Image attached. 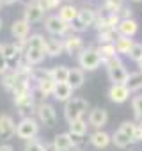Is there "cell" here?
I'll use <instances>...</instances> for the list:
<instances>
[{"label":"cell","instance_id":"obj_1","mask_svg":"<svg viewBox=\"0 0 142 151\" xmlns=\"http://www.w3.org/2000/svg\"><path fill=\"white\" fill-rule=\"evenodd\" d=\"M89 110V103L84 98H71L64 103V117L67 123H73L84 117V114Z\"/></svg>","mask_w":142,"mask_h":151},{"label":"cell","instance_id":"obj_2","mask_svg":"<svg viewBox=\"0 0 142 151\" xmlns=\"http://www.w3.org/2000/svg\"><path fill=\"white\" fill-rule=\"evenodd\" d=\"M78 64H80V68L84 71H94V69H98L103 64L98 48H85L78 55Z\"/></svg>","mask_w":142,"mask_h":151},{"label":"cell","instance_id":"obj_3","mask_svg":"<svg viewBox=\"0 0 142 151\" xmlns=\"http://www.w3.org/2000/svg\"><path fill=\"white\" fill-rule=\"evenodd\" d=\"M39 133V124L34 117H23L16 124V137L23 140H32Z\"/></svg>","mask_w":142,"mask_h":151},{"label":"cell","instance_id":"obj_4","mask_svg":"<svg viewBox=\"0 0 142 151\" xmlns=\"http://www.w3.org/2000/svg\"><path fill=\"white\" fill-rule=\"evenodd\" d=\"M14 103L18 107V112L23 117H32V109H34V96H32V89L27 91V93H22V94H16L14 96Z\"/></svg>","mask_w":142,"mask_h":151},{"label":"cell","instance_id":"obj_5","mask_svg":"<svg viewBox=\"0 0 142 151\" xmlns=\"http://www.w3.org/2000/svg\"><path fill=\"white\" fill-rule=\"evenodd\" d=\"M82 137H75L71 135L69 132L67 133H57L55 139H53V146L57 147V151H73L82 140Z\"/></svg>","mask_w":142,"mask_h":151},{"label":"cell","instance_id":"obj_6","mask_svg":"<svg viewBox=\"0 0 142 151\" xmlns=\"http://www.w3.org/2000/svg\"><path fill=\"white\" fill-rule=\"evenodd\" d=\"M44 29L52 34V36H64L69 29H71V25L69 23H66V22H62L59 16H48L46 20H44Z\"/></svg>","mask_w":142,"mask_h":151},{"label":"cell","instance_id":"obj_7","mask_svg":"<svg viewBox=\"0 0 142 151\" xmlns=\"http://www.w3.org/2000/svg\"><path fill=\"white\" fill-rule=\"evenodd\" d=\"M108 123V112L101 107H96L89 112V126H94L96 130H101Z\"/></svg>","mask_w":142,"mask_h":151},{"label":"cell","instance_id":"obj_8","mask_svg":"<svg viewBox=\"0 0 142 151\" xmlns=\"http://www.w3.org/2000/svg\"><path fill=\"white\" fill-rule=\"evenodd\" d=\"M108 98L114 103H124L130 98V89L124 84H112L108 89Z\"/></svg>","mask_w":142,"mask_h":151},{"label":"cell","instance_id":"obj_9","mask_svg":"<svg viewBox=\"0 0 142 151\" xmlns=\"http://www.w3.org/2000/svg\"><path fill=\"white\" fill-rule=\"evenodd\" d=\"M37 117L46 126H52L57 119V114H55V109L50 103H41V105H37Z\"/></svg>","mask_w":142,"mask_h":151},{"label":"cell","instance_id":"obj_10","mask_svg":"<svg viewBox=\"0 0 142 151\" xmlns=\"http://www.w3.org/2000/svg\"><path fill=\"white\" fill-rule=\"evenodd\" d=\"M107 73H108V78H110V82H112V84H124V86H126L128 77H130V73L126 71L124 64H119V66L108 68V69H107Z\"/></svg>","mask_w":142,"mask_h":151},{"label":"cell","instance_id":"obj_11","mask_svg":"<svg viewBox=\"0 0 142 151\" xmlns=\"http://www.w3.org/2000/svg\"><path fill=\"white\" fill-rule=\"evenodd\" d=\"M0 135L4 139H11L13 135H16V124L9 114H0Z\"/></svg>","mask_w":142,"mask_h":151},{"label":"cell","instance_id":"obj_12","mask_svg":"<svg viewBox=\"0 0 142 151\" xmlns=\"http://www.w3.org/2000/svg\"><path fill=\"white\" fill-rule=\"evenodd\" d=\"M11 34L16 37V41H25V39H29L30 23L25 22V20H16V22L11 25Z\"/></svg>","mask_w":142,"mask_h":151},{"label":"cell","instance_id":"obj_13","mask_svg":"<svg viewBox=\"0 0 142 151\" xmlns=\"http://www.w3.org/2000/svg\"><path fill=\"white\" fill-rule=\"evenodd\" d=\"M64 50L66 53L69 55H80L85 48H84V41L80 36H69L66 41H64Z\"/></svg>","mask_w":142,"mask_h":151},{"label":"cell","instance_id":"obj_14","mask_svg":"<svg viewBox=\"0 0 142 151\" xmlns=\"http://www.w3.org/2000/svg\"><path fill=\"white\" fill-rule=\"evenodd\" d=\"M43 16H44V9L39 6V2L25 7V11H23V20L29 23H37L43 20Z\"/></svg>","mask_w":142,"mask_h":151},{"label":"cell","instance_id":"obj_15","mask_svg":"<svg viewBox=\"0 0 142 151\" xmlns=\"http://www.w3.org/2000/svg\"><path fill=\"white\" fill-rule=\"evenodd\" d=\"M89 142H91V146H94L96 149H103V147H107V146L112 142V135H108V133L103 132V130H96L94 133H91Z\"/></svg>","mask_w":142,"mask_h":151},{"label":"cell","instance_id":"obj_16","mask_svg":"<svg viewBox=\"0 0 142 151\" xmlns=\"http://www.w3.org/2000/svg\"><path fill=\"white\" fill-rule=\"evenodd\" d=\"M73 87H71L67 82H62V84H57L55 86V91H53V98L57 101H69L71 98H73Z\"/></svg>","mask_w":142,"mask_h":151},{"label":"cell","instance_id":"obj_17","mask_svg":"<svg viewBox=\"0 0 142 151\" xmlns=\"http://www.w3.org/2000/svg\"><path fill=\"white\" fill-rule=\"evenodd\" d=\"M117 30V34L119 36H123V37H133L135 34H137V30H138V23L131 18V20H121V23H119V27L115 29Z\"/></svg>","mask_w":142,"mask_h":151},{"label":"cell","instance_id":"obj_18","mask_svg":"<svg viewBox=\"0 0 142 151\" xmlns=\"http://www.w3.org/2000/svg\"><path fill=\"white\" fill-rule=\"evenodd\" d=\"M78 11L80 9H77L75 6H71V4H66V6H62L60 9H59V18L62 20V22H66V23H73V22H77L78 20Z\"/></svg>","mask_w":142,"mask_h":151},{"label":"cell","instance_id":"obj_19","mask_svg":"<svg viewBox=\"0 0 142 151\" xmlns=\"http://www.w3.org/2000/svg\"><path fill=\"white\" fill-rule=\"evenodd\" d=\"M44 55H46V52H43V50L27 48L25 53H23V59H25V62H27L29 66H34V64H41V62L44 60Z\"/></svg>","mask_w":142,"mask_h":151},{"label":"cell","instance_id":"obj_20","mask_svg":"<svg viewBox=\"0 0 142 151\" xmlns=\"http://www.w3.org/2000/svg\"><path fill=\"white\" fill-rule=\"evenodd\" d=\"M55 86H57V82H55L52 77H43V78L37 80V89H39V93H41L44 98H46V96H53Z\"/></svg>","mask_w":142,"mask_h":151},{"label":"cell","instance_id":"obj_21","mask_svg":"<svg viewBox=\"0 0 142 151\" xmlns=\"http://www.w3.org/2000/svg\"><path fill=\"white\" fill-rule=\"evenodd\" d=\"M96 20H98V16H96V11H94V9H91V7H84V9L78 11V22H80L84 27H91V25H94Z\"/></svg>","mask_w":142,"mask_h":151},{"label":"cell","instance_id":"obj_22","mask_svg":"<svg viewBox=\"0 0 142 151\" xmlns=\"http://www.w3.org/2000/svg\"><path fill=\"white\" fill-rule=\"evenodd\" d=\"M84 80H85V77H84V69H77V68L69 69L67 84H69L71 87H73V89H78V87H82V86H84Z\"/></svg>","mask_w":142,"mask_h":151},{"label":"cell","instance_id":"obj_23","mask_svg":"<svg viewBox=\"0 0 142 151\" xmlns=\"http://www.w3.org/2000/svg\"><path fill=\"white\" fill-rule=\"evenodd\" d=\"M50 77L57 82V84H62V82H67V77H69V68L67 66H55L50 69Z\"/></svg>","mask_w":142,"mask_h":151},{"label":"cell","instance_id":"obj_24","mask_svg":"<svg viewBox=\"0 0 142 151\" xmlns=\"http://www.w3.org/2000/svg\"><path fill=\"white\" fill-rule=\"evenodd\" d=\"M114 45H115L117 53H121V55H128L135 43H133V39H131V37H123V36H119V37H117V41H115Z\"/></svg>","mask_w":142,"mask_h":151},{"label":"cell","instance_id":"obj_25","mask_svg":"<svg viewBox=\"0 0 142 151\" xmlns=\"http://www.w3.org/2000/svg\"><path fill=\"white\" fill-rule=\"evenodd\" d=\"M46 45H48V41H46L41 34H32V36L27 39V48H36V50L46 52Z\"/></svg>","mask_w":142,"mask_h":151},{"label":"cell","instance_id":"obj_26","mask_svg":"<svg viewBox=\"0 0 142 151\" xmlns=\"http://www.w3.org/2000/svg\"><path fill=\"white\" fill-rule=\"evenodd\" d=\"M87 123L84 119H78V121H73V123H69V133L71 135H75V137H84L87 133Z\"/></svg>","mask_w":142,"mask_h":151},{"label":"cell","instance_id":"obj_27","mask_svg":"<svg viewBox=\"0 0 142 151\" xmlns=\"http://www.w3.org/2000/svg\"><path fill=\"white\" fill-rule=\"evenodd\" d=\"M126 87L130 89V93H133V91H140V89H142V71L130 73L128 82H126Z\"/></svg>","mask_w":142,"mask_h":151},{"label":"cell","instance_id":"obj_28","mask_svg":"<svg viewBox=\"0 0 142 151\" xmlns=\"http://www.w3.org/2000/svg\"><path fill=\"white\" fill-rule=\"evenodd\" d=\"M62 50H64V41H60V39H50L46 45V55H50V57L60 55Z\"/></svg>","mask_w":142,"mask_h":151},{"label":"cell","instance_id":"obj_29","mask_svg":"<svg viewBox=\"0 0 142 151\" xmlns=\"http://www.w3.org/2000/svg\"><path fill=\"white\" fill-rule=\"evenodd\" d=\"M130 142H131V139H130L128 135H124L121 130H115V132L112 133V144H114L115 147L124 149V147H128V146H130Z\"/></svg>","mask_w":142,"mask_h":151},{"label":"cell","instance_id":"obj_30","mask_svg":"<svg viewBox=\"0 0 142 151\" xmlns=\"http://www.w3.org/2000/svg\"><path fill=\"white\" fill-rule=\"evenodd\" d=\"M98 52H100V55H101V60H103V62H107V60H110L112 57L119 55V53H117V50H115V45H100Z\"/></svg>","mask_w":142,"mask_h":151},{"label":"cell","instance_id":"obj_31","mask_svg":"<svg viewBox=\"0 0 142 151\" xmlns=\"http://www.w3.org/2000/svg\"><path fill=\"white\" fill-rule=\"evenodd\" d=\"M119 34L117 30H107V32H98V41L100 45H114L117 41Z\"/></svg>","mask_w":142,"mask_h":151},{"label":"cell","instance_id":"obj_32","mask_svg":"<svg viewBox=\"0 0 142 151\" xmlns=\"http://www.w3.org/2000/svg\"><path fill=\"white\" fill-rule=\"evenodd\" d=\"M2 55H4L7 60L16 59V57L20 55V50H18L16 43H6V45H2Z\"/></svg>","mask_w":142,"mask_h":151},{"label":"cell","instance_id":"obj_33","mask_svg":"<svg viewBox=\"0 0 142 151\" xmlns=\"http://www.w3.org/2000/svg\"><path fill=\"white\" fill-rule=\"evenodd\" d=\"M131 109L135 114V119L138 124H142V96H135L131 100Z\"/></svg>","mask_w":142,"mask_h":151},{"label":"cell","instance_id":"obj_34","mask_svg":"<svg viewBox=\"0 0 142 151\" xmlns=\"http://www.w3.org/2000/svg\"><path fill=\"white\" fill-rule=\"evenodd\" d=\"M14 82H16V71H7L4 77H2V84H4V87L7 91H13Z\"/></svg>","mask_w":142,"mask_h":151},{"label":"cell","instance_id":"obj_35","mask_svg":"<svg viewBox=\"0 0 142 151\" xmlns=\"http://www.w3.org/2000/svg\"><path fill=\"white\" fill-rule=\"evenodd\" d=\"M105 7L110 13H119L124 7V0H105Z\"/></svg>","mask_w":142,"mask_h":151},{"label":"cell","instance_id":"obj_36","mask_svg":"<svg viewBox=\"0 0 142 151\" xmlns=\"http://www.w3.org/2000/svg\"><path fill=\"white\" fill-rule=\"evenodd\" d=\"M135 126H137L135 121H124V123H121L119 130H121L124 135H128V137L131 139V137H133V132H135Z\"/></svg>","mask_w":142,"mask_h":151},{"label":"cell","instance_id":"obj_37","mask_svg":"<svg viewBox=\"0 0 142 151\" xmlns=\"http://www.w3.org/2000/svg\"><path fill=\"white\" fill-rule=\"evenodd\" d=\"M128 57H130L131 60H135V62L142 60V43H135V45H133V48L130 50Z\"/></svg>","mask_w":142,"mask_h":151},{"label":"cell","instance_id":"obj_38","mask_svg":"<svg viewBox=\"0 0 142 151\" xmlns=\"http://www.w3.org/2000/svg\"><path fill=\"white\" fill-rule=\"evenodd\" d=\"M23 151H44V146H43L39 140L32 139V140H27V142H25Z\"/></svg>","mask_w":142,"mask_h":151},{"label":"cell","instance_id":"obj_39","mask_svg":"<svg viewBox=\"0 0 142 151\" xmlns=\"http://www.w3.org/2000/svg\"><path fill=\"white\" fill-rule=\"evenodd\" d=\"M39 6L44 11H52V9H57L60 6V0H39Z\"/></svg>","mask_w":142,"mask_h":151},{"label":"cell","instance_id":"obj_40","mask_svg":"<svg viewBox=\"0 0 142 151\" xmlns=\"http://www.w3.org/2000/svg\"><path fill=\"white\" fill-rule=\"evenodd\" d=\"M9 71V60L2 55V53H0V75H2V77H4V75Z\"/></svg>","mask_w":142,"mask_h":151},{"label":"cell","instance_id":"obj_41","mask_svg":"<svg viewBox=\"0 0 142 151\" xmlns=\"http://www.w3.org/2000/svg\"><path fill=\"white\" fill-rule=\"evenodd\" d=\"M131 142H142V124H138V123H137V126H135Z\"/></svg>","mask_w":142,"mask_h":151},{"label":"cell","instance_id":"obj_42","mask_svg":"<svg viewBox=\"0 0 142 151\" xmlns=\"http://www.w3.org/2000/svg\"><path fill=\"white\" fill-rule=\"evenodd\" d=\"M105 64V68L108 69V68H114V66H119V64H123L121 62V59H119V55H115V57H112L110 60H107V62H103Z\"/></svg>","mask_w":142,"mask_h":151},{"label":"cell","instance_id":"obj_43","mask_svg":"<svg viewBox=\"0 0 142 151\" xmlns=\"http://www.w3.org/2000/svg\"><path fill=\"white\" fill-rule=\"evenodd\" d=\"M117 14L121 16V20H131V9L130 7H123Z\"/></svg>","mask_w":142,"mask_h":151},{"label":"cell","instance_id":"obj_44","mask_svg":"<svg viewBox=\"0 0 142 151\" xmlns=\"http://www.w3.org/2000/svg\"><path fill=\"white\" fill-rule=\"evenodd\" d=\"M0 151H14V147L11 144H2L0 146Z\"/></svg>","mask_w":142,"mask_h":151},{"label":"cell","instance_id":"obj_45","mask_svg":"<svg viewBox=\"0 0 142 151\" xmlns=\"http://www.w3.org/2000/svg\"><path fill=\"white\" fill-rule=\"evenodd\" d=\"M44 151H57V147L53 146V142H50V144H44Z\"/></svg>","mask_w":142,"mask_h":151},{"label":"cell","instance_id":"obj_46","mask_svg":"<svg viewBox=\"0 0 142 151\" xmlns=\"http://www.w3.org/2000/svg\"><path fill=\"white\" fill-rule=\"evenodd\" d=\"M22 2L25 4V7H29V6H32V4H37L39 0H22Z\"/></svg>","mask_w":142,"mask_h":151},{"label":"cell","instance_id":"obj_47","mask_svg":"<svg viewBox=\"0 0 142 151\" xmlns=\"http://www.w3.org/2000/svg\"><path fill=\"white\" fill-rule=\"evenodd\" d=\"M4 6H11V4H14V2H18V0H0Z\"/></svg>","mask_w":142,"mask_h":151},{"label":"cell","instance_id":"obj_48","mask_svg":"<svg viewBox=\"0 0 142 151\" xmlns=\"http://www.w3.org/2000/svg\"><path fill=\"white\" fill-rule=\"evenodd\" d=\"M137 66H138V71H142V60H138V62H137Z\"/></svg>","mask_w":142,"mask_h":151},{"label":"cell","instance_id":"obj_49","mask_svg":"<svg viewBox=\"0 0 142 151\" xmlns=\"http://www.w3.org/2000/svg\"><path fill=\"white\" fill-rule=\"evenodd\" d=\"M0 30H2V18H0Z\"/></svg>","mask_w":142,"mask_h":151},{"label":"cell","instance_id":"obj_50","mask_svg":"<svg viewBox=\"0 0 142 151\" xmlns=\"http://www.w3.org/2000/svg\"><path fill=\"white\" fill-rule=\"evenodd\" d=\"M131 2H142V0H131Z\"/></svg>","mask_w":142,"mask_h":151},{"label":"cell","instance_id":"obj_51","mask_svg":"<svg viewBox=\"0 0 142 151\" xmlns=\"http://www.w3.org/2000/svg\"><path fill=\"white\" fill-rule=\"evenodd\" d=\"M0 53H2V45H0Z\"/></svg>","mask_w":142,"mask_h":151},{"label":"cell","instance_id":"obj_52","mask_svg":"<svg viewBox=\"0 0 142 151\" xmlns=\"http://www.w3.org/2000/svg\"><path fill=\"white\" fill-rule=\"evenodd\" d=\"M73 151H80V149H73Z\"/></svg>","mask_w":142,"mask_h":151},{"label":"cell","instance_id":"obj_53","mask_svg":"<svg viewBox=\"0 0 142 151\" xmlns=\"http://www.w3.org/2000/svg\"><path fill=\"white\" fill-rule=\"evenodd\" d=\"M0 6H2V2H0Z\"/></svg>","mask_w":142,"mask_h":151}]
</instances>
